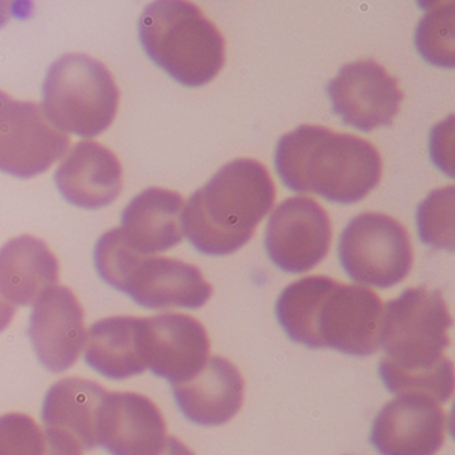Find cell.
Instances as JSON below:
<instances>
[{"mask_svg": "<svg viewBox=\"0 0 455 455\" xmlns=\"http://www.w3.org/2000/svg\"><path fill=\"white\" fill-rule=\"evenodd\" d=\"M452 325L438 290L411 287L383 307L379 373L395 395L421 394L444 403L454 393V367L443 355Z\"/></svg>", "mask_w": 455, "mask_h": 455, "instance_id": "cell-1", "label": "cell"}, {"mask_svg": "<svg viewBox=\"0 0 455 455\" xmlns=\"http://www.w3.org/2000/svg\"><path fill=\"white\" fill-rule=\"evenodd\" d=\"M275 314L287 337L311 349L358 357L378 352L383 305L367 287L307 276L282 291Z\"/></svg>", "mask_w": 455, "mask_h": 455, "instance_id": "cell-2", "label": "cell"}, {"mask_svg": "<svg viewBox=\"0 0 455 455\" xmlns=\"http://www.w3.org/2000/svg\"><path fill=\"white\" fill-rule=\"evenodd\" d=\"M275 169L284 187L337 204H355L378 187L381 159L367 140L301 124L279 139Z\"/></svg>", "mask_w": 455, "mask_h": 455, "instance_id": "cell-3", "label": "cell"}, {"mask_svg": "<svg viewBox=\"0 0 455 455\" xmlns=\"http://www.w3.org/2000/svg\"><path fill=\"white\" fill-rule=\"evenodd\" d=\"M275 197L260 162L234 160L190 196L180 215L182 235L200 253L228 256L251 241Z\"/></svg>", "mask_w": 455, "mask_h": 455, "instance_id": "cell-4", "label": "cell"}, {"mask_svg": "<svg viewBox=\"0 0 455 455\" xmlns=\"http://www.w3.org/2000/svg\"><path fill=\"white\" fill-rule=\"evenodd\" d=\"M139 35L145 53L182 85H205L225 65L222 33L190 2L149 4L140 18Z\"/></svg>", "mask_w": 455, "mask_h": 455, "instance_id": "cell-5", "label": "cell"}, {"mask_svg": "<svg viewBox=\"0 0 455 455\" xmlns=\"http://www.w3.org/2000/svg\"><path fill=\"white\" fill-rule=\"evenodd\" d=\"M93 260L104 283L127 294L145 309H198L212 296V286L198 267L175 259L134 253L124 245L118 228L99 238Z\"/></svg>", "mask_w": 455, "mask_h": 455, "instance_id": "cell-6", "label": "cell"}, {"mask_svg": "<svg viewBox=\"0 0 455 455\" xmlns=\"http://www.w3.org/2000/svg\"><path fill=\"white\" fill-rule=\"evenodd\" d=\"M119 89L111 71L86 53H65L48 68L42 108L62 133L91 139L113 124Z\"/></svg>", "mask_w": 455, "mask_h": 455, "instance_id": "cell-7", "label": "cell"}, {"mask_svg": "<svg viewBox=\"0 0 455 455\" xmlns=\"http://www.w3.org/2000/svg\"><path fill=\"white\" fill-rule=\"evenodd\" d=\"M338 254L353 281L379 289L401 283L413 266L408 230L385 213L365 212L353 218L340 234Z\"/></svg>", "mask_w": 455, "mask_h": 455, "instance_id": "cell-8", "label": "cell"}, {"mask_svg": "<svg viewBox=\"0 0 455 455\" xmlns=\"http://www.w3.org/2000/svg\"><path fill=\"white\" fill-rule=\"evenodd\" d=\"M70 139L35 101L15 100L0 89V172L30 180L68 152Z\"/></svg>", "mask_w": 455, "mask_h": 455, "instance_id": "cell-9", "label": "cell"}, {"mask_svg": "<svg viewBox=\"0 0 455 455\" xmlns=\"http://www.w3.org/2000/svg\"><path fill=\"white\" fill-rule=\"evenodd\" d=\"M331 222L314 198L290 197L267 223V254L282 271L304 274L322 263L331 245Z\"/></svg>", "mask_w": 455, "mask_h": 455, "instance_id": "cell-10", "label": "cell"}, {"mask_svg": "<svg viewBox=\"0 0 455 455\" xmlns=\"http://www.w3.org/2000/svg\"><path fill=\"white\" fill-rule=\"evenodd\" d=\"M327 95L332 113L363 133L391 126L403 100L398 81L371 60L343 66L327 85Z\"/></svg>", "mask_w": 455, "mask_h": 455, "instance_id": "cell-11", "label": "cell"}, {"mask_svg": "<svg viewBox=\"0 0 455 455\" xmlns=\"http://www.w3.org/2000/svg\"><path fill=\"white\" fill-rule=\"evenodd\" d=\"M141 349L145 367L174 386L203 370L211 343L204 325L195 317L162 314L142 317Z\"/></svg>", "mask_w": 455, "mask_h": 455, "instance_id": "cell-12", "label": "cell"}, {"mask_svg": "<svg viewBox=\"0 0 455 455\" xmlns=\"http://www.w3.org/2000/svg\"><path fill=\"white\" fill-rule=\"evenodd\" d=\"M28 337L37 360L50 372L70 370L85 346L84 307L70 289L53 286L33 305Z\"/></svg>", "mask_w": 455, "mask_h": 455, "instance_id": "cell-13", "label": "cell"}, {"mask_svg": "<svg viewBox=\"0 0 455 455\" xmlns=\"http://www.w3.org/2000/svg\"><path fill=\"white\" fill-rule=\"evenodd\" d=\"M444 413L421 394L399 395L373 421L371 443L380 455H435L443 446Z\"/></svg>", "mask_w": 455, "mask_h": 455, "instance_id": "cell-14", "label": "cell"}, {"mask_svg": "<svg viewBox=\"0 0 455 455\" xmlns=\"http://www.w3.org/2000/svg\"><path fill=\"white\" fill-rule=\"evenodd\" d=\"M167 426L151 399L137 393H108L96 421V444L111 455H157Z\"/></svg>", "mask_w": 455, "mask_h": 455, "instance_id": "cell-15", "label": "cell"}, {"mask_svg": "<svg viewBox=\"0 0 455 455\" xmlns=\"http://www.w3.org/2000/svg\"><path fill=\"white\" fill-rule=\"evenodd\" d=\"M118 157L95 141L76 144L63 157L53 180L66 202L84 210L113 204L122 192Z\"/></svg>", "mask_w": 455, "mask_h": 455, "instance_id": "cell-16", "label": "cell"}, {"mask_svg": "<svg viewBox=\"0 0 455 455\" xmlns=\"http://www.w3.org/2000/svg\"><path fill=\"white\" fill-rule=\"evenodd\" d=\"M175 403L188 420L203 427L222 426L243 403V379L230 361L208 358L203 370L172 386Z\"/></svg>", "mask_w": 455, "mask_h": 455, "instance_id": "cell-17", "label": "cell"}, {"mask_svg": "<svg viewBox=\"0 0 455 455\" xmlns=\"http://www.w3.org/2000/svg\"><path fill=\"white\" fill-rule=\"evenodd\" d=\"M184 197L162 188H149L132 200L122 211V241L142 256L170 251L182 241L180 215Z\"/></svg>", "mask_w": 455, "mask_h": 455, "instance_id": "cell-18", "label": "cell"}, {"mask_svg": "<svg viewBox=\"0 0 455 455\" xmlns=\"http://www.w3.org/2000/svg\"><path fill=\"white\" fill-rule=\"evenodd\" d=\"M60 279V261L47 243L32 235L7 241L0 248V299L29 307Z\"/></svg>", "mask_w": 455, "mask_h": 455, "instance_id": "cell-19", "label": "cell"}, {"mask_svg": "<svg viewBox=\"0 0 455 455\" xmlns=\"http://www.w3.org/2000/svg\"><path fill=\"white\" fill-rule=\"evenodd\" d=\"M141 325L142 317L99 320L86 332L85 363L111 380L141 375L147 370L141 349Z\"/></svg>", "mask_w": 455, "mask_h": 455, "instance_id": "cell-20", "label": "cell"}, {"mask_svg": "<svg viewBox=\"0 0 455 455\" xmlns=\"http://www.w3.org/2000/svg\"><path fill=\"white\" fill-rule=\"evenodd\" d=\"M107 390L96 381L66 378L57 381L45 395L42 419L47 428L70 435L83 450L96 444V421Z\"/></svg>", "mask_w": 455, "mask_h": 455, "instance_id": "cell-21", "label": "cell"}, {"mask_svg": "<svg viewBox=\"0 0 455 455\" xmlns=\"http://www.w3.org/2000/svg\"><path fill=\"white\" fill-rule=\"evenodd\" d=\"M416 47L427 62L454 68V4H438L421 18L416 29Z\"/></svg>", "mask_w": 455, "mask_h": 455, "instance_id": "cell-22", "label": "cell"}, {"mask_svg": "<svg viewBox=\"0 0 455 455\" xmlns=\"http://www.w3.org/2000/svg\"><path fill=\"white\" fill-rule=\"evenodd\" d=\"M416 220L426 245L454 251V187L434 190L417 207Z\"/></svg>", "mask_w": 455, "mask_h": 455, "instance_id": "cell-23", "label": "cell"}, {"mask_svg": "<svg viewBox=\"0 0 455 455\" xmlns=\"http://www.w3.org/2000/svg\"><path fill=\"white\" fill-rule=\"evenodd\" d=\"M44 429L32 417L9 413L0 417V455H43Z\"/></svg>", "mask_w": 455, "mask_h": 455, "instance_id": "cell-24", "label": "cell"}, {"mask_svg": "<svg viewBox=\"0 0 455 455\" xmlns=\"http://www.w3.org/2000/svg\"><path fill=\"white\" fill-rule=\"evenodd\" d=\"M45 449L43 455H83L78 442L66 432L45 428Z\"/></svg>", "mask_w": 455, "mask_h": 455, "instance_id": "cell-25", "label": "cell"}, {"mask_svg": "<svg viewBox=\"0 0 455 455\" xmlns=\"http://www.w3.org/2000/svg\"><path fill=\"white\" fill-rule=\"evenodd\" d=\"M157 455H195L192 450L188 449L182 442L178 441L177 438L166 439V443L163 446L162 451Z\"/></svg>", "mask_w": 455, "mask_h": 455, "instance_id": "cell-26", "label": "cell"}, {"mask_svg": "<svg viewBox=\"0 0 455 455\" xmlns=\"http://www.w3.org/2000/svg\"><path fill=\"white\" fill-rule=\"evenodd\" d=\"M10 4H2L0 2V27H4L10 18V10H12Z\"/></svg>", "mask_w": 455, "mask_h": 455, "instance_id": "cell-27", "label": "cell"}]
</instances>
